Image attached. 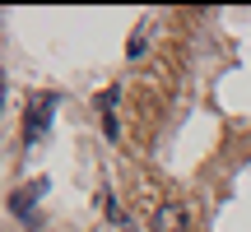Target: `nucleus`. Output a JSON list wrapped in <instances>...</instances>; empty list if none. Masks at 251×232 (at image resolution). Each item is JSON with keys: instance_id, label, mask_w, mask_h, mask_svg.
Instances as JSON below:
<instances>
[{"instance_id": "obj_4", "label": "nucleus", "mask_w": 251, "mask_h": 232, "mask_svg": "<svg viewBox=\"0 0 251 232\" xmlns=\"http://www.w3.org/2000/svg\"><path fill=\"white\" fill-rule=\"evenodd\" d=\"M47 181H33V186L28 190H14V200H9V209H14V214H33V200H37V190H42Z\"/></svg>"}, {"instance_id": "obj_1", "label": "nucleus", "mask_w": 251, "mask_h": 232, "mask_svg": "<svg viewBox=\"0 0 251 232\" xmlns=\"http://www.w3.org/2000/svg\"><path fill=\"white\" fill-rule=\"evenodd\" d=\"M51 112H56V93H37V98H33V112H28V125H24V144H33V139H42V135H47Z\"/></svg>"}, {"instance_id": "obj_7", "label": "nucleus", "mask_w": 251, "mask_h": 232, "mask_svg": "<svg viewBox=\"0 0 251 232\" xmlns=\"http://www.w3.org/2000/svg\"><path fill=\"white\" fill-rule=\"evenodd\" d=\"M0 112H5V70H0Z\"/></svg>"}, {"instance_id": "obj_5", "label": "nucleus", "mask_w": 251, "mask_h": 232, "mask_svg": "<svg viewBox=\"0 0 251 232\" xmlns=\"http://www.w3.org/2000/svg\"><path fill=\"white\" fill-rule=\"evenodd\" d=\"M144 51H149V19H144V23L130 33V46H126V56H130V61H140Z\"/></svg>"}, {"instance_id": "obj_2", "label": "nucleus", "mask_w": 251, "mask_h": 232, "mask_svg": "<svg viewBox=\"0 0 251 232\" xmlns=\"http://www.w3.org/2000/svg\"><path fill=\"white\" fill-rule=\"evenodd\" d=\"M149 232H191V209L186 205H158L149 218Z\"/></svg>"}, {"instance_id": "obj_6", "label": "nucleus", "mask_w": 251, "mask_h": 232, "mask_svg": "<svg viewBox=\"0 0 251 232\" xmlns=\"http://www.w3.org/2000/svg\"><path fill=\"white\" fill-rule=\"evenodd\" d=\"M102 130H107V139H117V135H121V121L107 112V116H102Z\"/></svg>"}, {"instance_id": "obj_3", "label": "nucleus", "mask_w": 251, "mask_h": 232, "mask_svg": "<svg viewBox=\"0 0 251 232\" xmlns=\"http://www.w3.org/2000/svg\"><path fill=\"white\" fill-rule=\"evenodd\" d=\"M102 209H107V218L117 223V232H140V228H135V218L117 205V195H102Z\"/></svg>"}]
</instances>
